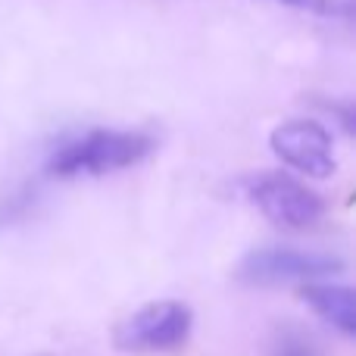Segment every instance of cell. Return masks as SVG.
I'll list each match as a JSON object with an SVG mask.
<instances>
[{
	"instance_id": "cell-1",
	"label": "cell",
	"mask_w": 356,
	"mask_h": 356,
	"mask_svg": "<svg viewBox=\"0 0 356 356\" xmlns=\"http://www.w3.org/2000/svg\"><path fill=\"white\" fill-rule=\"evenodd\" d=\"M154 150V141L138 131L97 129L88 131L79 141L63 144L50 160V172L72 178V175H104L116 169L135 166Z\"/></svg>"
},
{
	"instance_id": "cell-2",
	"label": "cell",
	"mask_w": 356,
	"mask_h": 356,
	"mask_svg": "<svg viewBox=\"0 0 356 356\" xmlns=\"http://www.w3.org/2000/svg\"><path fill=\"white\" fill-rule=\"evenodd\" d=\"M194 313L181 300H154L138 307L116 325V347L135 353H156L178 347L191 334Z\"/></svg>"
},
{
	"instance_id": "cell-3",
	"label": "cell",
	"mask_w": 356,
	"mask_h": 356,
	"mask_svg": "<svg viewBox=\"0 0 356 356\" xmlns=\"http://www.w3.org/2000/svg\"><path fill=\"white\" fill-rule=\"evenodd\" d=\"M250 200L269 222L282 228H307L322 216L325 203L316 191L284 172H263L250 181Z\"/></svg>"
},
{
	"instance_id": "cell-4",
	"label": "cell",
	"mask_w": 356,
	"mask_h": 356,
	"mask_svg": "<svg viewBox=\"0 0 356 356\" xmlns=\"http://www.w3.org/2000/svg\"><path fill=\"white\" fill-rule=\"evenodd\" d=\"M344 272V263L328 253L294 250V247H263L244 257L238 275L250 284H284V282H309L322 275Z\"/></svg>"
},
{
	"instance_id": "cell-5",
	"label": "cell",
	"mask_w": 356,
	"mask_h": 356,
	"mask_svg": "<svg viewBox=\"0 0 356 356\" xmlns=\"http://www.w3.org/2000/svg\"><path fill=\"white\" fill-rule=\"evenodd\" d=\"M272 154L309 178H328L338 169L332 135L316 119H288L272 131Z\"/></svg>"
},
{
	"instance_id": "cell-6",
	"label": "cell",
	"mask_w": 356,
	"mask_h": 356,
	"mask_svg": "<svg viewBox=\"0 0 356 356\" xmlns=\"http://www.w3.org/2000/svg\"><path fill=\"white\" fill-rule=\"evenodd\" d=\"M300 297L328 322V325L338 328L344 338H350L356 332V300H353L350 284L316 282V278H309V282L303 284Z\"/></svg>"
},
{
	"instance_id": "cell-7",
	"label": "cell",
	"mask_w": 356,
	"mask_h": 356,
	"mask_svg": "<svg viewBox=\"0 0 356 356\" xmlns=\"http://www.w3.org/2000/svg\"><path fill=\"white\" fill-rule=\"evenodd\" d=\"M269 356H322V350L313 344L309 334L297 332V328H284L272 338Z\"/></svg>"
},
{
	"instance_id": "cell-8",
	"label": "cell",
	"mask_w": 356,
	"mask_h": 356,
	"mask_svg": "<svg viewBox=\"0 0 356 356\" xmlns=\"http://www.w3.org/2000/svg\"><path fill=\"white\" fill-rule=\"evenodd\" d=\"M282 3L300 6V10H313V13H325V16H332V13H347V10H350L347 3H334V0H282Z\"/></svg>"
}]
</instances>
